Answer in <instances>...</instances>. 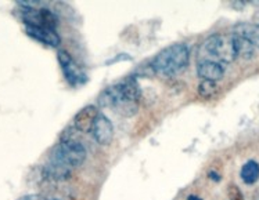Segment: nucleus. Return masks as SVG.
<instances>
[{"mask_svg":"<svg viewBox=\"0 0 259 200\" xmlns=\"http://www.w3.org/2000/svg\"><path fill=\"white\" fill-rule=\"evenodd\" d=\"M190 62V48L186 43H175L170 44L164 50H161L150 66L154 74L162 75V76H175V75L183 72Z\"/></svg>","mask_w":259,"mask_h":200,"instance_id":"1","label":"nucleus"},{"mask_svg":"<svg viewBox=\"0 0 259 200\" xmlns=\"http://www.w3.org/2000/svg\"><path fill=\"white\" fill-rule=\"evenodd\" d=\"M88 152L83 144L79 140H65L53 148L50 160L67 166L69 169H76L83 164L86 160Z\"/></svg>","mask_w":259,"mask_h":200,"instance_id":"2","label":"nucleus"},{"mask_svg":"<svg viewBox=\"0 0 259 200\" xmlns=\"http://www.w3.org/2000/svg\"><path fill=\"white\" fill-rule=\"evenodd\" d=\"M201 48L206 54L217 58L218 62H232L236 58L232 36L226 37L221 33H213L202 43Z\"/></svg>","mask_w":259,"mask_h":200,"instance_id":"3","label":"nucleus"},{"mask_svg":"<svg viewBox=\"0 0 259 200\" xmlns=\"http://www.w3.org/2000/svg\"><path fill=\"white\" fill-rule=\"evenodd\" d=\"M57 59L60 62V66L63 69L64 78L68 82L69 86L76 87V86L85 85L88 82V75L85 74V71L82 69V66L75 61L67 50H58Z\"/></svg>","mask_w":259,"mask_h":200,"instance_id":"4","label":"nucleus"},{"mask_svg":"<svg viewBox=\"0 0 259 200\" xmlns=\"http://www.w3.org/2000/svg\"><path fill=\"white\" fill-rule=\"evenodd\" d=\"M21 20L25 27H42L54 29L58 27V17L49 9H22Z\"/></svg>","mask_w":259,"mask_h":200,"instance_id":"5","label":"nucleus"},{"mask_svg":"<svg viewBox=\"0 0 259 200\" xmlns=\"http://www.w3.org/2000/svg\"><path fill=\"white\" fill-rule=\"evenodd\" d=\"M90 132H92L96 143L100 144L103 147L110 145L114 140V126H112L111 120L103 113H99Z\"/></svg>","mask_w":259,"mask_h":200,"instance_id":"6","label":"nucleus"},{"mask_svg":"<svg viewBox=\"0 0 259 200\" xmlns=\"http://www.w3.org/2000/svg\"><path fill=\"white\" fill-rule=\"evenodd\" d=\"M197 75L202 80L208 82H219L225 76V68L221 62H218L215 59H204L200 61L197 65Z\"/></svg>","mask_w":259,"mask_h":200,"instance_id":"7","label":"nucleus"},{"mask_svg":"<svg viewBox=\"0 0 259 200\" xmlns=\"http://www.w3.org/2000/svg\"><path fill=\"white\" fill-rule=\"evenodd\" d=\"M40 175L43 179L50 181V182H63V181L71 178L72 169L58 163V162H54V160H49V163L42 167Z\"/></svg>","mask_w":259,"mask_h":200,"instance_id":"8","label":"nucleus"},{"mask_svg":"<svg viewBox=\"0 0 259 200\" xmlns=\"http://www.w3.org/2000/svg\"><path fill=\"white\" fill-rule=\"evenodd\" d=\"M99 113L100 112L95 105H88L82 108L74 117V128L79 132H90Z\"/></svg>","mask_w":259,"mask_h":200,"instance_id":"9","label":"nucleus"},{"mask_svg":"<svg viewBox=\"0 0 259 200\" xmlns=\"http://www.w3.org/2000/svg\"><path fill=\"white\" fill-rule=\"evenodd\" d=\"M25 32L28 36L42 44H46L49 47L56 48L61 44V37L58 36V33L54 29L42 27H25Z\"/></svg>","mask_w":259,"mask_h":200,"instance_id":"10","label":"nucleus"},{"mask_svg":"<svg viewBox=\"0 0 259 200\" xmlns=\"http://www.w3.org/2000/svg\"><path fill=\"white\" fill-rule=\"evenodd\" d=\"M233 35H237L247 39L252 43L254 47L259 48V24H249V22H240L233 27Z\"/></svg>","mask_w":259,"mask_h":200,"instance_id":"11","label":"nucleus"},{"mask_svg":"<svg viewBox=\"0 0 259 200\" xmlns=\"http://www.w3.org/2000/svg\"><path fill=\"white\" fill-rule=\"evenodd\" d=\"M233 48H234V54L236 58H244V59H251L255 55V47L252 43H249L247 39H244L237 35H232Z\"/></svg>","mask_w":259,"mask_h":200,"instance_id":"12","label":"nucleus"},{"mask_svg":"<svg viewBox=\"0 0 259 200\" xmlns=\"http://www.w3.org/2000/svg\"><path fill=\"white\" fill-rule=\"evenodd\" d=\"M240 177L243 179L244 184L254 185L259 179V163L255 160H248L243 164L240 170Z\"/></svg>","mask_w":259,"mask_h":200,"instance_id":"13","label":"nucleus"},{"mask_svg":"<svg viewBox=\"0 0 259 200\" xmlns=\"http://www.w3.org/2000/svg\"><path fill=\"white\" fill-rule=\"evenodd\" d=\"M198 95L202 97V98H205V100H209L212 98L213 95L218 94V85L215 82H208V80H202L201 83L198 85Z\"/></svg>","mask_w":259,"mask_h":200,"instance_id":"14","label":"nucleus"},{"mask_svg":"<svg viewBox=\"0 0 259 200\" xmlns=\"http://www.w3.org/2000/svg\"><path fill=\"white\" fill-rule=\"evenodd\" d=\"M228 195L230 200H245L244 199V195L241 193V190H240V188H238L237 185H234V184L229 185Z\"/></svg>","mask_w":259,"mask_h":200,"instance_id":"15","label":"nucleus"},{"mask_svg":"<svg viewBox=\"0 0 259 200\" xmlns=\"http://www.w3.org/2000/svg\"><path fill=\"white\" fill-rule=\"evenodd\" d=\"M122 59H125V61H129V59H132V57H129L127 54H121V55H116V58L114 59H110V61H107L106 63H114L116 61H122Z\"/></svg>","mask_w":259,"mask_h":200,"instance_id":"16","label":"nucleus"},{"mask_svg":"<svg viewBox=\"0 0 259 200\" xmlns=\"http://www.w3.org/2000/svg\"><path fill=\"white\" fill-rule=\"evenodd\" d=\"M208 177L212 179V181H215V182H219L221 181V174L215 173L213 170H211V171H208Z\"/></svg>","mask_w":259,"mask_h":200,"instance_id":"17","label":"nucleus"},{"mask_svg":"<svg viewBox=\"0 0 259 200\" xmlns=\"http://www.w3.org/2000/svg\"><path fill=\"white\" fill-rule=\"evenodd\" d=\"M187 200H201V199H200V197H197V196H194V195H190L189 197H187Z\"/></svg>","mask_w":259,"mask_h":200,"instance_id":"18","label":"nucleus"},{"mask_svg":"<svg viewBox=\"0 0 259 200\" xmlns=\"http://www.w3.org/2000/svg\"><path fill=\"white\" fill-rule=\"evenodd\" d=\"M33 199H35V196H32V197L31 196H29V197H24V199H21V200H33Z\"/></svg>","mask_w":259,"mask_h":200,"instance_id":"19","label":"nucleus"}]
</instances>
